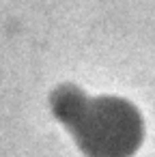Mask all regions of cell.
I'll use <instances>...</instances> for the list:
<instances>
[{
  "instance_id": "cell-1",
  "label": "cell",
  "mask_w": 155,
  "mask_h": 157,
  "mask_svg": "<svg viewBox=\"0 0 155 157\" xmlns=\"http://www.w3.org/2000/svg\"><path fill=\"white\" fill-rule=\"evenodd\" d=\"M80 125L84 146L97 157H121L136 146V114L121 110L118 103H93L80 114Z\"/></svg>"
}]
</instances>
